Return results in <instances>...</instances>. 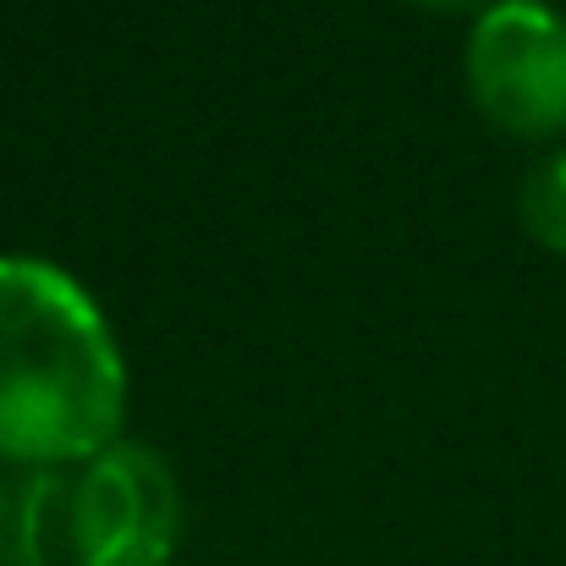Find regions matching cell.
Listing matches in <instances>:
<instances>
[{
  "mask_svg": "<svg viewBox=\"0 0 566 566\" xmlns=\"http://www.w3.org/2000/svg\"><path fill=\"white\" fill-rule=\"evenodd\" d=\"M127 364L88 286L33 253L0 259V457L88 462L122 440Z\"/></svg>",
  "mask_w": 566,
  "mask_h": 566,
  "instance_id": "cell-1",
  "label": "cell"
},
{
  "mask_svg": "<svg viewBox=\"0 0 566 566\" xmlns=\"http://www.w3.org/2000/svg\"><path fill=\"white\" fill-rule=\"evenodd\" d=\"M44 495H55V484H44V479H33L28 490H6L0 484V562L6 566H44L39 562Z\"/></svg>",
  "mask_w": 566,
  "mask_h": 566,
  "instance_id": "cell-5",
  "label": "cell"
},
{
  "mask_svg": "<svg viewBox=\"0 0 566 566\" xmlns=\"http://www.w3.org/2000/svg\"><path fill=\"white\" fill-rule=\"evenodd\" d=\"M468 88L517 138L566 133V17L551 0H490L468 33Z\"/></svg>",
  "mask_w": 566,
  "mask_h": 566,
  "instance_id": "cell-3",
  "label": "cell"
},
{
  "mask_svg": "<svg viewBox=\"0 0 566 566\" xmlns=\"http://www.w3.org/2000/svg\"><path fill=\"white\" fill-rule=\"evenodd\" d=\"M412 6H473V0H412Z\"/></svg>",
  "mask_w": 566,
  "mask_h": 566,
  "instance_id": "cell-6",
  "label": "cell"
},
{
  "mask_svg": "<svg viewBox=\"0 0 566 566\" xmlns=\"http://www.w3.org/2000/svg\"><path fill=\"white\" fill-rule=\"evenodd\" d=\"M517 209H523V226H528V237H534L539 248L566 253V149L545 155V160L523 177Z\"/></svg>",
  "mask_w": 566,
  "mask_h": 566,
  "instance_id": "cell-4",
  "label": "cell"
},
{
  "mask_svg": "<svg viewBox=\"0 0 566 566\" xmlns=\"http://www.w3.org/2000/svg\"><path fill=\"white\" fill-rule=\"evenodd\" d=\"M182 539V490L144 440H116L66 484V545L77 566H166Z\"/></svg>",
  "mask_w": 566,
  "mask_h": 566,
  "instance_id": "cell-2",
  "label": "cell"
}]
</instances>
